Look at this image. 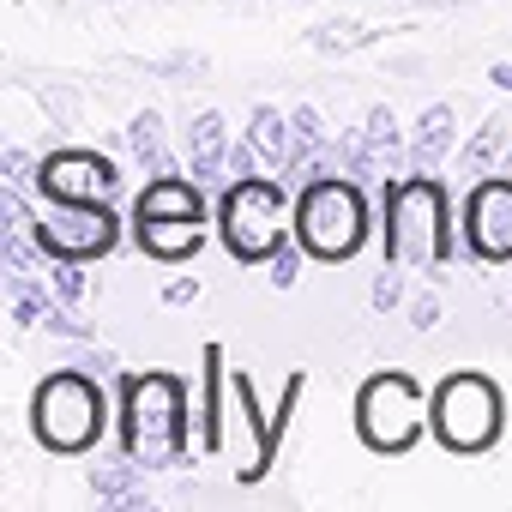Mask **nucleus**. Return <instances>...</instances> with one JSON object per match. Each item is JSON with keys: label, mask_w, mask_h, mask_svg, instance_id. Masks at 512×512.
Instances as JSON below:
<instances>
[{"label": "nucleus", "mask_w": 512, "mask_h": 512, "mask_svg": "<svg viewBox=\"0 0 512 512\" xmlns=\"http://www.w3.org/2000/svg\"><path fill=\"white\" fill-rule=\"evenodd\" d=\"M452 157H458V109L452 103H428L416 115V127H410V169L440 175Z\"/></svg>", "instance_id": "4468645a"}, {"label": "nucleus", "mask_w": 512, "mask_h": 512, "mask_svg": "<svg viewBox=\"0 0 512 512\" xmlns=\"http://www.w3.org/2000/svg\"><path fill=\"white\" fill-rule=\"evenodd\" d=\"M115 193H121V169L103 151L67 145L37 163V199H115Z\"/></svg>", "instance_id": "9d476101"}, {"label": "nucleus", "mask_w": 512, "mask_h": 512, "mask_svg": "<svg viewBox=\"0 0 512 512\" xmlns=\"http://www.w3.org/2000/svg\"><path fill=\"white\" fill-rule=\"evenodd\" d=\"M127 151H133V163L145 169V181L181 175V169H187V163L169 151V133H163V115H157V109H139V115L127 121Z\"/></svg>", "instance_id": "f3484780"}, {"label": "nucleus", "mask_w": 512, "mask_h": 512, "mask_svg": "<svg viewBox=\"0 0 512 512\" xmlns=\"http://www.w3.org/2000/svg\"><path fill=\"white\" fill-rule=\"evenodd\" d=\"M49 284L61 302H85L91 296V278H85V260H49Z\"/></svg>", "instance_id": "393cba45"}, {"label": "nucleus", "mask_w": 512, "mask_h": 512, "mask_svg": "<svg viewBox=\"0 0 512 512\" xmlns=\"http://www.w3.org/2000/svg\"><path fill=\"white\" fill-rule=\"evenodd\" d=\"M43 326H49V338H67V344H91L97 338V326L91 320H79V302H49V314H43Z\"/></svg>", "instance_id": "b1692460"}, {"label": "nucleus", "mask_w": 512, "mask_h": 512, "mask_svg": "<svg viewBox=\"0 0 512 512\" xmlns=\"http://www.w3.org/2000/svg\"><path fill=\"white\" fill-rule=\"evenodd\" d=\"M31 434L43 452L55 458H85L97 452V440L109 434V398H103V374L85 368H55L49 380H37L31 392Z\"/></svg>", "instance_id": "20e7f679"}, {"label": "nucleus", "mask_w": 512, "mask_h": 512, "mask_svg": "<svg viewBox=\"0 0 512 512\" xmlns=\"http://www.w3.org/2000/svg\"><path fill=\"white\" fill-rule=\"evenodd\" d=\"M73 368H85V374H115V368H121V356L91 344V350H79V356H73Z\"/></svg>", "instance_id": "c756f323"}, {"label": "nucleus", "mask_w": 512, "mask_h": 512, "mask_svg": "<svg viewBox=\"0 0 512 512\" xmlns=\"http://www.w3.org/2000/svg\"><path fill=\"white\" fill-rule=\"evenodd\" d=\"M229 446H235V482H260L278 458L272 440V416H260V392L247 374H229Z\"/></svg>", "instance_id": "9b49d317"}, {"label": "nucleus", "mask_w": 512, "mask_h": 512, "mask_svg": "<svg viewBox=\"0 0 512 512\" xmlns=\"http://www.w3.org/2000/svg\"><path fill=\"white\" fill-rule=\"evenodd\" d=\"M416 7H470V0H416Z\"/></svg>", "instance_id": "72a5a7b5"}, {"label": "nucleus", "mask_w": 512, "mask_h": 512, "mask_svg": "<svg viewBox=\"0 0 512 512\" xmlns=\"http://www.w3.org/2000/svg\"><path fill=\"white\" fill-rule=\"evenodd\" d=\"M368 302H374L380 314H392V308L404 302V266H392V260H386V266L374 272V290H368Z\"/></svg>", "instance_id": "a878e982"}, {"label": "nucleus", "mask_w": 512, "mask_h": 512, "mask_svg": "<svg viewBox=\"0 0 512 512\" xmlns=\"http://www.w3.org/2000/svg\"><path fill=\"white\" fill-rule=\"evenodd\" d=\"M488 85H494V91H506V97H512V61H494V67H488Z\"/></svg>", "instance_id": "473e14b6"}, {"label": "nucleus", "mask_w": 512, "mask_h": 512, "mask_svg": "<svg viewBox=\"0 0 512 512\" xmlns=\"http://www.w3.org/2000/svg\"><path fill=\"white\" fill-rule=\"evenodd\" d=\"M296 235V187L272 175H247L217 193V241L235 266H272V253Z\"/></svg>", "instance_id": "f03ea898"}, {"label": "nucleus", "mask_w": 512, "mask_h": 512, "mask_svg": "<svg viewBox=\"0 0 512 512\" xmlns=\"http://www.w3.org/2000/svg\"><path fill=\"white\" fill-rule=\"evenodd\" d=\"M229 121L217 115V109H199V115H187V127H181V163H187V175L193 181H205V187H223L229 181Z\"/></svg>", "instance_id": "f8f14e48"}, {"label": "nucleus", "mask_w": 512, "mask_h": 512, "mask_svg": "<svg viewBox=\"0 0 512 512\" xmlns=\"http://www.w3.org/2000/svg\"><path fill=\"white\" fill-rule=\"evenodd\" d=\"M49 302H55V284H49V272H7V308H13V326H19V332L43 326Z\"/></svg>", "instance_id": "aec40b11"}, {"label": "nucleus", "mask_w": 512, "mask_h": 512, "mask_svg": "<svg viewBox=\"0 0 512 512\" xmlns=\"http://www.w3.org/2000/svg\"><path fill=\"white\" fill-rule=\"evenodd\" d=\"M133 217H199L205 223V181H193L187 169L181 175H157V181L139 187Z\"/></svg>", "instance_id": "dca6fc26"}, {"label": "nucleus", "mask_w": 512, "mask_h": 512, "mask_svg": "<svg viewBox=\"0 0 512 512\" xmlns=\"http://www.w3.org/2000/svg\"><path fill=\"white\" fill-rule=\"evenodd\" d=\"M37 163H43V157H31V151H19V145L0 151V169H7L13 187H37Z\"/></svg>", "instance_id": "cd10ccee"}, {"label": "nucleus", "mask_w": 512, "mask_h": 512, "mask_svg": "<svg viewBox=\"0 0 512 512\" xmlns=\"http://www.w3.org/2000/svg\"><path fill=\"white\" fill-rule=\"evenodd\" d=\"M362 145H368V157L386 169V181L410 169V133L398 127V115H392L386 103H380V109H368V121H362Z\"/></svg>", "instance_id": "a211bd4d"}, {"label": "nucleus", "mask_w": 512, "mask_h": 512, "mask_svg": "<svg viewBox=\"0 0 512 512\" xmlns=\"http://www.w3.org/2000/svg\"><path fill=\"white\" fill-rule=\"evenodd\" d=\"M368 193L362 181L350 175H326V181H308L296 193V241L308 247V260H326V266H344L368 247Z\"/></svg>", "instance_id": "39448f33"}, {"label": "nucleus", "mask_w": 512, "mask_h": 512, "mask_svg": "<svg viewBox=\"0 0 512 512\" xmlns=\"http://www.w3.org/2000/svg\"><path fill=\"white\" fill-rule=\"evenodd\" d=\"M428 428H434V422H428V392H422L416 374L380 368V374L362 380V392H356V434H362L368 452L404 458Z\"/></svg>", "instance_id": "423d86ee"}, {"label": "nucleus", "mask_w": 512, "mask_h": 512, "mask_svg": "<svg viewBox=\"0 0 512 512\" xmlns=\"http://www.w3.org/2000/svg\"><path fill=\"white\" fill-rule=\"evenodd\" d=\"M133 241L157 266H181L205 247V223L199 217H133Z\"/></svg>", "instance_id": "ddd939ff"}, {"label": "nucleus", "mask_w": 512, "mask_h": 512, "mask_svg": "<svg viewBox=\"0 0 512 512\" xmlns=\"http://www.w3.org/2000/svg\"><path fill=\"white\" fill-rule=\"evenodd\" d=\"M440 326V296H416L410 302V332H434Z\"/></svg>", "instance_id": "c85d7f7f"}, {"label": "nucleus", "mask_w": 512, "mask_h": 512, "mask_svg": "<svg viewBox=\"0 0 512 512\" xmlns=\"http://www.w3.org/2000/svg\"><path fill=\"white\" fill-rule=\"evenodd\" d=\"M151 73H175V79H187V73H211V61H205V55H169V61H157Z\"/></svg>", "instance_id": "7c9ffc66"}, {"label": "nucleus", "mask_w": 512, "mask_h": 512, "mask_svg": "<svg viewBox=\"0 0 512 512\" xmlns=\"http://www.w3.org/2000/svg\"><path fill=\"white\" fill-rule=\"evenodd\" d=\"M506 151V121L500 115H488L464 145H458V175H470V181H482V175H494V157Z\"/></svg>", "instance_id": "412c9836"}, {"label": "nucleus", "mask_w": 512, "mask_h": 512, "mask_svg": "<svg viewBox=\"0 0 512 512\" xmlns=\"http://www.w3.org/2000/svg\"><path fill=\"white\" fill-rule=\"evenodd\" d=\"M163 302H169V308L199 302V278H169V284H163Z\"/></svg>", "instance_id": "2f4dec72"}, {"label": "nucleus", "mask_w": 512, "mask_h": 512, "mask_svg": "<svg viewBox=\"0 0 512 512\" xmlns=\"http://www.w3.org/2000/svg\"><path fill=\"white\" fill-rule=\"evenodd\" d=\"M139 476H145V464H133V458H127V464H91V476H85V482H91V494H97V500H109V506H115V500H127V494L139 488Z\"/></svg>", "instance_id": "5701e85b"}, {"label": "nucleus", "mask_w": 512, "mask_h": 512, "mask_svg": "<svg viewBox=\"0 0 512 512\" xmlns=\"http://www.w3.org/2000/svg\"><path fill=\"white\" fill-rule=\"evenodd\" d=\"M247 139L260 145L266 169H284V163H290V151H296V127H290V115H284L278 103H260V109L247 115Z\"/></svg>", "instance_id": "6ab92c4d"}, {"label": "nucleus", "mask_w": 512, "mask_h": 512, "mask_svg": "<svg viewBox=\"0 0 512 512\" xmlns=\"http://www.w3.org/2000/svg\"><path fill=\"white\" fill-rule=\"evenodd\" d=\"M302 241H284L278 253H272V290H296V278H302Z\"/></svg>", "instance_id": "bb28decb"}, {"label": "nucleus", "mask_w": 512, "mask_h": 512, "mask_svg": "<svg viewBox=\"0 0 512 512\" xmlns=\"http://www.w3.org/2000/svg\"><path fill=\"white\" fill-rule=\"evenodd\" d=\"M464 247L482 266H512V175H482L464 193Z\"/></svg>", "instance_id": "1a4fd4ad"}, {"label": "nucleus", "mask_w": 512, "mask_h": 512, "mask_svg": "<svg viewBox=\"0 0 512 512\" xmlns=\"http://www.w3.org/2000/svg\"><path fill=\"white\" fill-rule=\"evenodd\" d=\"M37 241H43L49 260L97 266L103 253H115V241H121V217L109 211V199H43Z\"/></svg>", "instance_id": "6e6552de"}, {"label": "nucleus", "mask_w": 512, "mask_h": 512, "mask_svg": "<svg viewBox=\"0 0 512 512\" xmlns=\"http://www.w3.org/2000/svg\"><path fill=\"white\" fill-rule=\"evenodd\" d=\"M223 392H229V368H223V344H205V356H199V452L205 458H217L223 446H229V434H223Z\"/></svg>", "instance_id": "2eb2a0df"}, {"label": "nucleus", "mask_w": 512, "mask_h": 512, "mask_svg": "<svg viewBox=\"0 0 512 512\" xmlns=\"http://www.w3.org/2000/svg\"><path fill=\"white\" fill-rule=\"evenodd\" d=\"M121 452L145 470L187 464V386L181 374H127L121 380Z\"/></svg>", "instance_id": "7ed1b4c3"}, {"label": "nucleus", "mask_w": 512, "mask_h": 512, "mask_svg": "<svg viewBox=\"0 0 512 512\" xmlns=\"http://www.w3.org/2000/svg\"><path fill=\"white\" fill-rule=\"evenodd\" d=\"M380 229H386V260L404 272L440 278L452 260V205L440 175L404 169L380 187Z\"/></svg>", "instance_id": "f257e3e1"}, {"label": "nucleus", "mask_w": 512, "mask_h": 512, "mask_svg": "<svg viewBox=\"0 0 512 512\" xmlns=\"http://www.w3.org/2000/svg\"><path fill=\"white\" fill-rule=\"evenodd\" d=\"M428 422H434V440L458 458H482L500 428H506V404H500V386L476 368H452L434 398H428Z\"/></svg>", "instance_id": "0eeeda50"}, {"label": "nucleus", "mask_w": 512, "mask_h": 512, "mask_svg": "<svg viewBox=\"0 0 512 512\" xmlns=\"http://www.w3.org/2000/svg\"><path fill=\"white\" fill-rule=\"evenodd\" d=\"M374 43H380V31L362 25V19H326V25L308 31V49H320V55H356V49H374Z\"/></svg>", "instance_id": "4be33fe9"}]
</instances>
